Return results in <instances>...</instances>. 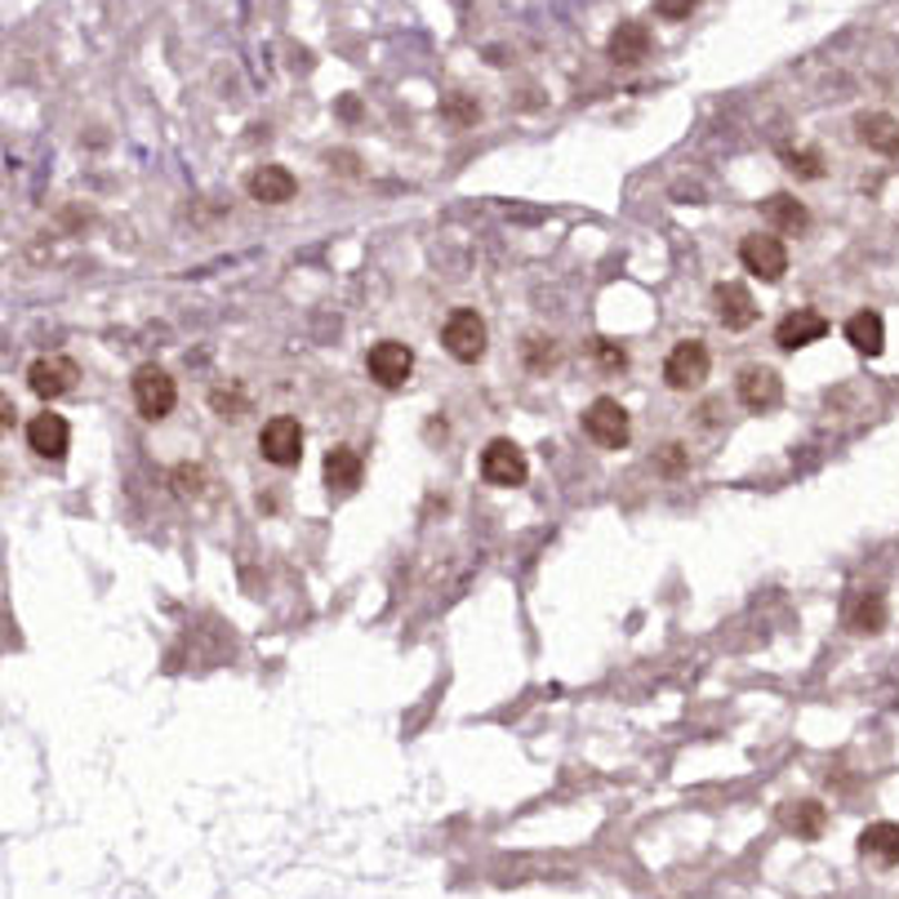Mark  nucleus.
<instances>
[{"mask_svg":"<svg viewBox=\"0 0 899 899\" xmlns=\"http://www.w3.org/2000/svg\"><path fill=\"white\" fill-rule=\"evenodd\" d=\"M583 432L602 446V450H624L629 437H633V423H629V410L615 401V397H596L588 410H583Z\"/></svg>","mask_w":899,"mask_h":899,"instance_id":"nucleus-1","label":"nucleus"},{"mask_svg":"<svg viewBox=\"0 0 899 899\" xmlns=\"http://www.w3.org/2000/svg\"><path fill=\"white\" fill-rule=\"evenodd\" d=\"M441 344H446V353H450L454 361L472 366V361L486 357L490 335H486V321H481L472 308H459V313H450V321L441 326Z\"/></svg>","mask_w":899,"mask_h":899,"instance_id":"nucleus-2","label":"nucleus"},{"mask_svg":"<svg viewBox=\"0 0 899 899\" xmlns=\"http://www.w3.org/2000/svg\"><path fill=\"white\" fill-rule=\"evenodd\" d=\"M739 263H744L757 280L775 285V280H784V272H788V245H784L779 236H770V232H753V236L739 241Z\"/></svg>","mask_w":899,"mask_h":899,"instance_id":"nucleus-3","label":"nucleus"},{"mask_svg":"<svg viewBox=\"0 0 899 899\" xmlns=\"http://www.w3.org/2000/svg\"><path fill=\"white\" fill-rule=\"evenodd\" d=\"M130 388H134V406H139V415L143 419H165L170 410H174V401H178V388H174V379L161 370V366H139L134 370V379H130Z\"/></svg>","mask_w":899,"mask_h":899,"instance_id":"nucleus-4","label":"nucleus"},{"mask_svg":"<svg viewBox=\"0 0 899 899\" xmlns=\"http://www.w3.org/2000/svg\"><path fill=\"white\" fill-rule=\"evenodd\" d=\"M258 454L276 468H294L304 459V428H298V419H289V415L267 419L258 432Z\"/></svg>","mask_w":899,"mask_h":899,"instance_id":"nucleus-5","label":"nucleus"},{"mask_svg":"<svg viewBox=\"0 0 899 899\" xmlns=\"http://www.w3.org/2000/svg\"><path fill=\"white\" fill-rule=\"evenodd\" d=\"M481 477H486L490 486H503V490L521 486V481L530 477L525 450H521L517 441H508V437H494V441L481 450Z\"/></svg>","mask_w":899,"mask_h":899,"instance_id":"nucleus-6","label":"nucleus"},{"mask_svg":"<svg viewBox=\"0 0 899 899\" xmlns=\"http://www.w3.org/2000/svg\"><path fill=\"white\" fill-rule=\"evenodd\" d=\"M664 379L673 392H695L708 379V348L699 339H682L664 361Z\"/></svg>","mask_w":899,"mask_h":899,"instance_id":"nucleus-7","label":"nucleus"},{"mask_svg":"<svg viewBox=\"0 0 899 899\" xmlns=\"http://www.w3.org/2000/svg\"><path fill=\"white\" fill-rule=\"evenodd\" d=\"M366 370H370V379L379 388H401L410 379V370H415V353L406 344H397V339H384V344L370 348Z\"/></svg>","mask_w":899,"mask_h":899,"instance_id":"nucleus-8","label":"nucleus"},{"mask_svg":"<svg viewBox=\"0 0 899 899\" xmlns=\"http://www.w3.org/2000/svg\"><path fill=\"white\" fill-rule=\"evenodd\" d=\"M76 379H81V370H76V361H68V357H37V361L28 366V388H32L41 401H54V397L72 392Z\"/></svg>","mask_w":899,"mask_h":899,"instance_id":"nucleus-9","label":"nucleus"},{"mask_svg":"<svg viewBox=\"0 0 899 899\" xmlns=\"http://www.w3.org/2000/svg\"><path fill=\"white\" fill-rule=\"evenodd\" d=\"M713 308H717V321L726 330H748L757 321V298L739 280H726V285L713 289Z\"/></svg>","mask_w":899,"mask_h":899,"instance_id":"nucleus-10","label":"nucleus"},{"mask_svg":"<svg viewBox=\"0 0 899 899\" xmlns=\"http://www.w3.org/2000/svg\"><path fill=\"white\" fill-rule=\"evenodd\" d=\"M828 335V321L815 313V308H797V313H788L784 321H779V330H775V344L784 348V353H797V348H810V344H819Z\"/></svg>","mask_w":899,"mask_h":899,"instance_id":"nucleus-11","label":"nucleus"},{"mask_svg":"<svg viewBox=\"0 0 899 899\" xmlns=\"http://www.w3.org/2000/svg\"><path fill=\"white\" fill-rule=\"evenodd\" d=\"M739 401L748 406V410H775L779 401H784V384H779V375L775 370H766V366H748L744 375H739Z\"/></svg>","mask_w":899,"mask_h":899,"instance_id":"nucleus-12","label":"nucleus"},{"mask_svg":"<svg viewBox=\"0 0 899 899\" xmlns=\"http://www.w3.org/2000/svg\"><path fill=\"white\" fill-rule=\"evenodd\" d=\"M68 441H72V432H68V419L63 415H37L32 423H28V446L41 454V459H68Z\"/></svg>","mask_w":899,"mask_h":899,"instance_id":"nucleus-13","label":"nucleus"},{"mask_svg":"<svg viewBox=\"0 0 899 899\" xmlns=\"http://www.w3.org/2000/svg\"><path fill=\"white\" fill-rule=\"evenodd\" d=\"M245 187H249V196L263 201V205H285V201H294L298 178H294L285 165H258V170L245 178Z\"/></svg>","mask_w":899,"mask_h":899,"instance_id":"nucleus-14","label":"nucleus"},{"mask_svg":"<svg viewBox=\"0 0 899 899\" xmlns=\"http://www.w3.org/2000/svg\"><path fill=\"white\" fill-rule=\"evenodd\" d=\"M855 134H859L864 147H872L881 156L899 152V121L890 112H864V116H855Z\"/></svg>","mask_w":899,"mask_h":899,"instance_id":"nucleus-15","label":"nucleus"},{"mask_svg":"<svg viewBox=\"0 0 899 899\" xmlns=\"http://www.w3.org/2000/svg\"><path fill=\"white\" fill-rule=\"evenodd\" d=\"M859 855L872 859V864H881V868H895L899 864V824H890V819L868 824L859 832Z\"/></svg>","mask_w":899,"mask_h":899,"instance_id":"nucleus-16","label":"nucleus"},{"mask_svg":"<svg viewBox=\"0 0 899 899\" xmlns=\"http://www.w3.org/2000/svg\"><path fill=\"white\" fill-rule=\"evenodd\" d=\"M361 477H366V459H361L353 446H335V450L326 454V486H330V490L348 494V490L361 486Z\"/></svg>","mask_w":899,"mask_h":899,"instance_id":"nucleus-17","label":"nucleus"},{"mask_svg":"<svg viewBox=\"0 0 899 899\" xmlns=\"http://www.w3.org/2000/svg\"><path fill=\"white\" fill-rule=\"evenodd\" d=\"M779 824H784L793 837H801V841H819L824 828H828V810H824L819 801H788V806L779 810Z\"/></svg>","mask_w":899,"mask_h":899,"instance_id":"nucleus-18","label":"nucleus"},{"mask_svg":"<svg viewBox=\"0 0 899 899\" xmlns=\"http://www.w3.org/2000/svg\"><path fill=\"white\" fill-rule=\"evenodd\" d=\"M651 54V28L646 23H620L615 32H611V59L620 63V68H633V63H642Z\"/></svg>","mask_w":899,"mask_h":899,"instance_id":"nucleus-19","label":"nucleus"},{"mask_svg":"<svg viewBox=\"0 0 899 899\" xmlns=\"http://www.w3.org/2000/svg\"><path fill=\"white\" fill-rule=\"evenodd\" d=\"M846 344L855 353H864V357H881V348H886V321L877 313H855L846 321Z\"/></svg>","mask_w":899,"mask_h":899,"instance_id":"nucleus-20","label":"nucleus"},{"mask_svg":"<svg viewBox=\"0 0 899 899\" xmlns=\"http://www.w3.org/2000/svg\"><path fill=\"white\" fill-rule=\"evenodd\" d=\"M766 218L779 227V232H788V236H797V232H806V223H810V210L797 201V196H788V192H775L766 205Z\"/></svg>","mask_w":899,"mask_h":899,"instance_id":"nucleus-21","label":"nucleus"},{"mask_svg":"<svg viewBox=\"0 0 899 899\" xmlns=\"http://www.w3.org/2000/svg\"><path fill=\"white\" fill-rule=\"evenodd\" d=\"M846 624L855 633H881V624H886V596L881 592H855V602L846 611Z\"/></svg>","mask_w":899,"mask_h":899,"instance_id":"nucleus-22","label":"nucleus"},{"mask_svg":"<svg viewBox=\"0 0 899 899\" xmlns=\"http://www.w3.org/2000/svg\"><path fill=\"white\" fill-rule=\"evenodd\" d=\"M784 161H788V170L801 174V178H824V161H819V152H788Z\"/></svg>","mask_w":899,"mask_h":899,"instance_id":"nucleus-23","label":"nucleus"},{"mask_svg":"<svg viewBox=\"0 0 899 899\" xmlns=\"http://www.w3.org/2000/svg\"><path fill=\"white\" fill-rule=\"evenodd\" d=\"M552 357H556V353H552V339H530V344H525V361H530L534 370L552 366Z\"/></svg>","mask_w":899,"mask_h":899,"instance_id":"nucleus-24","label":"nucleus"},{"mask_svg":"<svg viewBox=\"0 0 899 899\" xmlns=\"http://www.w3.org/2000/svg\"><path fill=\"white\" fill-rule=\"evenodd\" d=\"M695 6H699V0H655V14H664V19H686Z\"/></svg>","mask_w":899,"mask_h":899,"instance_id":"nucleus-25","label":"nucleus"},{"mask_svg":"<svg viewBox=\"0 0 899 899\" xmlns=\"http://www.w3.org/2000/svg\"><path fill=\"white\" fill-rule=\"evenodd\" d=\"M441 112H446V116H454V121H477V116H481V108H477V103H468V99H450Z\"/></svg>","mask_w":899,"mask_h":899,"instance_id":"nucleus-26","label":"nucleus"},{"mask_svg":"<svg viewBox=\"0 0 899 899\" xmlns=\"http://www.w3.org/2000/svg\"><path fill=\"white\" fill-rule=\"evenodd\" d=\"M210 401H214V410H218V419H241V410H245V401H241V397H232V401H227V397H223V392H214V397H210Z\"/></svg>","mask_w":899,"mask_h":899,"instance_id":"nucleus-27","label":"nucleus"},{"mask_svg":"<svg viewBox=\"0 0 899 899\" xmlns=\"http://www.w3.org/2000/svg\"><path fill=\"white\" fill-rule=\"evenodd\" d=\"M596 353H602V361H606V366H624V361H629V357H624V348H615L611 339L596 344Z\"/></svg>","mask_w":899,"mask_h":899,"instance_id":"nucleus-28","label":"nucleus"}]
</instances>
